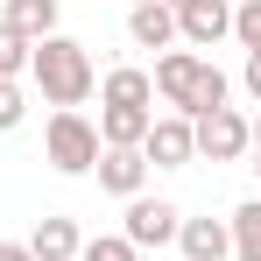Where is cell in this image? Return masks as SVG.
<instances>
[{
  "instance_id": "6da1fadb",
  "label": "cell",
  "mask_w": 261,
  "mask_h": 261,
  "mask_svg": "<svg viewBox=\"0 0 261 261\" xmlns=\"http://www.w3.org/2000/svg\"><path fill=\"white\" fill-rule=\"evenodd\" d=\"M29 85L43 92V106H57V113H78L92 92H99V71H92V49L78 43V36H43V43L29 49Z\"/></svg>"
},
{
  "instance_id": "7a4b0ae2",
  "label": "cell",
  "mask_w": 261,
  "mask_h": 261,
  "mask_svg": "<svg viewBox=\"0 0 261 261\" xmlns=\"http://www.w3.org/2000/svg\"><path fill=\"white\" fill-rule=\"evenodd\" d=\"M148 78H155V99H163L170 113H184V120L219 113V106H226V92H233V78L219 71L212 57H198V49H163Z\"/></svg>"
},
{
  "instance_id": "3957f363",
  "label": "cell",
  "mask_w": 261,
  "mask_h": 261,
  "mask_svg": "<svg viewBox=\"0 0 261 261\" xmlns=\"http://www.w3.org/2000/svg\"><path fill=\"white\" fill-rule=\"evenodd\" d=\"M43 163L57 176H92L99 170V120H85V113H49L43 120Z\"/></svg>"
},
{
  "instance_id": "277c9868",
  "label": "cell",
  "mask_w": 261,
  "mask_h": 261,
  "mask_svg": "<svg viewBox=\"0 0 261 261\" xmlns=\"http://www.w3.org/2000/svg\"><path fill=\"white\" fill-rule=\"evenodd\" d=\"M176 226H184V212H176L170 198H127V212H120V240H127L134 254L141 247H176Z\"/></svg>"
},
{
  "instance_id": "5b68a950",
  "label": "cell",
  "mask_w": 261,
  "mask_h": 261,
  "mask_svg": "<svg viewBox=\"0 0 261 261\" xmlns=\"http://www.w3.org/2000/svg\"><path fill=\"white\" fill-rule=\"evenodd\" d=\"M191 148H198L205 163H240V155L254 148L247 113H240V106H219V113H205V120H191Z\"/></svg>"
},
{
  "instance_id": "8992f818",
  "label": "cell",
  "mask_w": 261,
  "mask_h": 261,
  "mask_svg": "<svg viewBox=\"0 0 261 261\" xmlns=\"http://www.w3.org/2000/svg\"><path fill=\"white\" fill-rule=\"evenodd\" d=\"M141 163H148V170H191V163H198L191 120H184V113H155V120H148V141H141Z\"/></svg>"
},
{
  "instance_id": "52a82bcc",
  "label": "cell",
  "mask_w": 261,
  "mask_h": 261,
  "mask_svg": "<svg viewBox=\"0 0 261 261\" xmlns=\"http://www.w3.org/2000/svg\"><path fill=\"white\" fill-rule=\"evenodd\" d=\"M226 36H233V7L226 0H191L176 14V43L184 49H219Z\"/></svg>"
},
{
  "instance_id": "ba28073f",
  "label": "cell",
  "mask_w": 261,
  "mask_h": 261,
  "mask_svg": "<svg viewBox=\"0 0 261 261\" xmlns=\"http://www.w3.org/2000/svg\"><path fill=\"white\" fill-rule=\"evenodd\" d=\"M92 176H99V191L120 198V205L148 191V163H141V148H99V170H92Z\"/></svg>"
},
{
  "instance_id": "9c48e42d",
  "label": "cell",
  "mask_w": 261,
  "mask_h": 261,
  "mask_svg": "<svg viewBox=\"0 0 261 261\" xmlns=\"http://www.w3.org/2000/svg\"><path fill=\"white\" fill-rule=\"evenodd\" d=\"M176 254L184 261H233L226 219H184V226H176Z\"/></svg>"
},
{
  "instance_id": "30bf717a",
  "label": "cell",
  "mask_w": 261,
  "mask_h": 261,
  "mask_svg": "<svg viewBox=\"0 0 261 261\" xmlns=\"http://www.w3.org/2000/svg\"><path fill=\"white\" fill-rule=\"evenodd\" d=\"M78 247H85V233H78V219H64V212L36 219V233H29V254L36 261H78Z\"/></svg>"
},
{
  "instance_id": "8fae6325",
  "label": "cell",
  "mask_w": 261,
  "mask_h": 261,
  "mask_svg": "<svg viewBox=\"0 0 261 261\" xmlns=\"http://www.w3.org/2000/svg\"><path fill=\"white\" fill-rule=\"evenodd\" d=\"M127 36L134 49H176V14L163 0H141V7H127Z\"/></svg>"
},
{
  "instance_id": "7c38bea8",
  "label": "cell",
  "mask_w": 261,
  "mask_h": 261,
  "mask_svg": "<svg viewBox=\"0 0 261 261\" xmlns=\"http://www.w3.org/2000/svg\"><path fill=\"white\" fill-rule=\"evenodd\" d=\"M148 120L155 113H141V106H99V148H141Z\"/></svg>"
},
{
  "instance_id": "4fadbf2b",
  "label": "cell",
  "mask_w": 261,
  "mask_h": 261,
  "mask_svg": "<svg viewBox=\"0 0 261 261\" xmlns=\"http://www.w3.org/2000/svg\"><path fill=\"white\" fill-rule=\"evenodd\" d=\"M99 106H141V113H155V78H148V71H134V64H120V71H106Z\"/></svg>"
},
{
  "instance_id": "5bb4252c",
  "label": "cell",
  "mask_w": 261,
  "mask_h": 261,
  "mask_svg": "<svg viewBox=\"0 0 261 261\" xmlns=\"http://www.w3.org/2000/svg\"><path fill=\"white\" fill-rule=\"evenodd\" d=\"M0 21H7L14 36L43 43V36H57V0H7V7H0Z\"/></svg>"
},
{
  "instance_id": "9a60e30c",
  "label": "cell",
  "mask_w": 261,
  "mask_h": 261,
  "mask_svg": "<svg viewBox=\"0 0 261 261\" xmlns=\"http://www.w3.org/2000/svg\"><path fill=\"white\" fill-rule=\"evenodd\" d=\"M226 233H233V261H261V198H247V205H233V219H226Z\"/></svg>"
},
{
  "instance_id": "2e32d148",
  "label": "cell",
  "mask_w": 261,
  "mask_h": 261,
  "mask_svg": "<svg viewBox=\"0 0 261 261\" xmlns=\"http://www.w3.org/2000/svg\"><path fill=\"white\" fill-rule=\"evenodd\" d=\"M29 36H14V29H7V21H0V78H29Z\"/></svg>"
},
{
  "instance_id": "e0dca14e",
  "label": "cell",
  "mask_w": 261,
  "mask_h": 261,
  "mask_svg": "<svg viewBox=\"0 0 261 261\" xmlns=\"http://www.w3.org/2000/svg\"><path fill=\"white\" fill-rule=\"evenodd\" d=\"M233 43L247 49V57H261V0H240L233 7Z\"/></svg>"
},
{
  "instance_id": "ac0fdd59",
  "label": "cell",
  "mask_w": 261,
  "mask_h": 261,
  "mask_svg": "<svg viewBox=\"0 0 261 261\" xmlns=\"http://www.w3.org/2000/svg\"><path fill=\"white\" fill-rule=\"evenodd\" d=\"M29 120V92H21V78H0V134H14Z\"/></svg>"
},
{
  "instance_id": "d6986e66",
  "label": "cell",
  "mask_w": 261,
  "mask_h": 261,
  "mask_svg": "<svg viewBox=\"0 0 261 261\" xmlns=\"http://www.w3.org/2000/svg\"><path fill=\"white\" fill-rule=\"evenodd\" d=\"M78 261H134V247L120 240V233H99V240H85V247H78Z\"/></svg>"
},
{
  "instance_id": "ffe728a7",
  "label": "cell",
  "mask_w": 261,
  "mask_h": 261,
  "mask_svg": "<svg viewBox=\"0 0 261 261\" xmlns=\"http://www.w3.org/2000/svg\"><path fill=\"white\" fill-rule=\"evenodd\" d=\"M240 85H247V99L261 106V57H247V64H240Z\"/></svg>"
},
{
  "instance_id": "44dd1931",
  "label": "cell",
  "mask_w": 261,
  "mask_h": 261,
  "mask_svg": "<svg viewBox=\"0 0 261 261\" xmlns=\"http://www.w3.org/2000/svg\"><path fill=\"white\" fill-rule=\"evenodd\" d=\"M0 261H36V254H29V240H0Z\"/></svg>"
},
{
  "instance_id": "7402d4cb",
  "label": "cell",
  "mask_w": 261,
  "mask_h": 261,
  "mask_svg": "<svg viewBox=\"0 0 261 261\" xmlns=\"http://www.w3.org/2000/svg\"><path fill=\"white\" fill-rule=\"evenodd\" d=\"M247 134H254V155H261V113H254V120H247Z\"/></svg>"
},
{
  "instance_id": "603a6c76",
  "label": "cell",
  "mask_w": 261,
  "mask_h": 261,
  "mask_svg": "<svg viewBox=\"0 0 261 261\" xmlns=\"http://www.w3.org/2000/svg\"><path fill=\"white\" fill-rule=\"evenodd\" d=\"M163 7H170V14H184V7H191V0H163Z\"/></svg>"
},
{
  "instance_id": "cb8c5ba5",
  "label": "cell",
  "mask_w": 261,
  "mask_h": 261,
  "mask_svg": "<svg viewBox=\"0 0 261 261\" xmlns=\"http://www.w3.org/2000/svg\"><path fill=\"white\" fill-rule=\"evenodd\" d=\"M254 176H261V155H254Z\"/></svg>"
},
{
  "instance_id": "d4e9b609",
  "label": "cell",
  "mask_w": 261,
  "mask_h": 261,
  "mask_svg": "<svg viewBox=\"0 0 261 261\" xmlns=\"http://www.w3.org/2000/svg\"><path fill=\"white\" fill-rule=\"evenodd\" d=\"M127 7H141V0H127Z\"/></svg>"
}]
</instances>
